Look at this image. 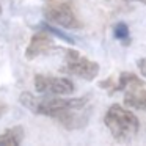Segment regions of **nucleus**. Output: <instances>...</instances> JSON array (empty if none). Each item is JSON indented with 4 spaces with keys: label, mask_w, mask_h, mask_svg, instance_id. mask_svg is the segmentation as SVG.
I'll return each mask as SVG.
<instances>
[{
    "label": "nucleus",
    "mask_w": 146,
    "mask_h": 146,
    "mask_svg": "<svg viewBox=\"0 0 146 146\" xmlns=\"http://www.w3.org/2000/svg\"><path fill=\"white\" fill-rule=\"evenodd\" d=\"M21 104L25 108L36 115H42V116L54 118L58 111L64 110V108H83L88 105L90 98L83 96V98H36L32 93L24 91L19 98Z\"/></svg>",
    "instance_id": "nucleus-1"
},
{
    "label": "nucleus",
    "mask_w": 146,
    "mask_h": 146,
    "mask_svg": "<svg viewBox=\"0 0 146 146\" xmlns=\"http://www.w3.org/2000/svg\"><path fill=\"white\" fill-rule=\"evenodd\" d=\"M104 124L110 130L111 137L121 143H127L132 138H135L140 129L138 118L119 104L110 105V108L104 116Z\"/></svg>",
    "instance_id": "nucleus-2"
},
{
    "label": "nucleus",
    "mask_w": 146,
    "mask_h": 146,
    "mask_svg": "<svg viewBox=\"0 0 146 146\" xmlns=\"http://www.w3.org/2000/svg\"><path fill=\"white\" fill-rule=\"evenodd\" d=\"M44 17L54 25L68 30H77L82 27L74 5L66 0H49V3L44 7Z\"/></svg>",
    "instance_id": "nucleus-3"
},
{
    "label": "nucleus",
    "mask_w": 146,
    "mask_h": 146,
    "mask_svg": "<svg viewBox=\"0 0 146 146\" xmlns=\"http://www.w3.org/2000/svg\"><path fill=\"white\" fill-rule=\"evenodd\" d=\"M99 63L80 55L74 49H68L64 52V61L60 66V72L80 77L83 80H94L99 74Z\"/></svg>",
    "instance_id": "nucleus-4"
},
{
    "label": "nucleus",
    "mask_w": 146,
    "mask_h": 146,
    "mask_svg": "<svg viewBox=\"0 0 146 146\" xmlns=\"http://www.w3.org/2000/svg\"><path fill=\"white\" fill-rule=\"evenodd\" d=\"M35 90L39 94L50 96H68L74 93V83L64 77H50L36 74L35 76Z\"/></svg>",
    "instance_id": "nucleus-5"
},
{
    "label": "nucleus",
    "mask_w": 146,
    "mask_h": 146,
    "mask_svg": "<svg viewBox=\"0 0 146 146\" xmlns=\"http://www.w3.org/2000/svg\"><path fill=\"white\" fill-rule=\"evenodd\" d=\"M90 115H91V107L86 105L83 108H64L58 111L52 119H55L66 130H80L88 124Z\"/></svg>",
    "instance_id": "nucleus-6"
},
{
    "label": "nucleus",
    "mask_w": 146,
    "mask_h": 146,
    "mask_svg": "<svg viewBox=\"0 0 146 146\" xmlns=\"http://www.w3.org/2000/svg\"><path fill=\"white\" fill-rule=\"evenodd\" d=\"M54 49V41L49 36V32H38L32 36L29 46L25 49L27 60H35L39 55H46Z\"/></svg>",
    "instance_id": "nucleus-7"
},
{
    "label": "nucleus",
    "mask_w": 146,
    "mask_h": 146,
    "mask_svg": "<svg viewBox=\"0 0 146 146\" xmlns=\"http://www.w3.org/2000/svg\"><path fill=\"white\" fill-rule=\"evenodd\" d=\"M124 104L130 108H138L146 111V86H137V88L124 91Z\"/></svg>",
    "instance_id": "nucleus-8"
},
{
    "label": "nucleus",
    "mask_w": 146,
    "mask_h": 146,
    "mask_svg": "<svg viewBox=\"0 0 146 146\" xmlns=\"http://www.w3.org/2000/svg\"><path fill=\"white\" fill-rule=\"evenodd\" d=\"M24 127L22 126H13L0 133V145H13L17 146L24 141Z\"/></svg>",
    "instance_id": "nucleus-9"
},
{
    "label": "nucleus",
    "mask_w": 146,
    "mask_h": 146,
    "mask_svg": "<svg viewBox=\"0 0 146 146\" xmlns=\"http://www.w3.org/2000/svg\"><path fill=\"white\" fill-rule=\"evenodd\" d=\"M41 29H44L46 32H49V33H52V35H55L57 38H60L61 41H64V42H68V44H71V46H74V39L71 38V36H68V35H64L63 32H60L58 29H55L54 25H50V24H41Z\"/></svg>",
    "instance_id": "nucleus-10"
},
{
    "label": "nucleus",
    "mask_w": 146,
    "mask_h": 146,
    "mask_svg": "<svg viewBox=\"0 0 146 146\" xmlns=\"http://www.w3.org/2000/svg\"><path fill=\"white\" fill-rule=\"evenodd\" d=\"M113 33H115V38L116 39H121V41H126L129 38V27L126 25L124 22H118L113 29Z\"/></svg>",
    "instance_id": "nucleus-11"
},
{
    "label": "nucleus",
    "mask_w": 146,
    "mask_h": 146,
    "mask_svg": "<svg viewBox=\"0 0 146 146\" xmlns=\"http://www.w3.org/2000/svg\"><path fill=\"white\" fill-rule=\"evenodd\" d=\"M137 66H138L140 72H141L143 76H146V58H140V60L137 61Z\"/></svg>",
    "instance_id": "nucleus-12"
},
{
    "label": "nucleus",
    "mask_w": 146,
    "mask_h": 146,
    "mask_svg": "<svg viewBox=\"0 0 146 146\" xmlns=\"http://www.w3.org/2000/svg\"><path fill=\"white\" fill-rule=\"evenodd\" d=\"M7 104H2V102H0V118H2V115L5 113V111H7Z\"/></svg>",
    "instance_id": "nucleus-13"
},
{
    "label": "nucleus",
    "mask_w": 146,
    "mask_h": 146,
    "mask_svg": "<svg viewBox=\"0 0 146 146\" xmlns=\"http://www.w3.org/2000/svg\"><path fill=\"white\" fill-rule=\"evenodd\" d=\"M137 2H141V3H145V5H146V0H137Z\"/></svg>",
    "instance_id": "nucleus-14"
},
{
    "label": "nucleus",
    "mask_w": 146,
    "mask_h": 146,
    "mask_svg": "<svg viewBox=\"0 0 146 146\" xmlns=\"http://www.w3.org/2000/svg\"><path fill=\"white\" fill-rule=\"evenodd\" d=\"M0 16H2V7H0Z\"/></svg>",
    "instance_id": "nucleus-15"
}]
</instances>
